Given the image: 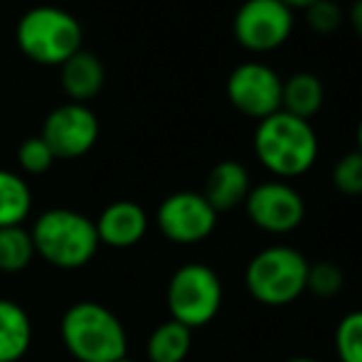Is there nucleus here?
<instances>
[{
  "instance_id": "nucleus-1",
  "label": "nucleus",
  "mask_w": 362,
  "mask_h": 362,
  "mask_svg": "<svg viewBox=\"0 0 362 362\" xmlns=\"http://www.w3.org/2000/svg\"><path fill=\"white\" fill-rule=\"evenodd\" d=\"M59 338L76 362H119L129 353L121 318L96 300H76L64 310Z\"/></svg>"
},
{
  "instance_id": "nucleus-2",
  "label": "nucleus",
  "mask_w": 362,
  "mask_h": 362,
  "mask_svg": "<svg viewBox=\"0 0 362 362\" xmlns=\"http://www.w3.org/2000/svg\"><path fill=\"white\" fill-rule=\"evenodd\" d=\"M254 153L276 180H291L315 165L318 136L310 121L276 111L259 121L254 131Z\"/></svg>"
},
{
  "instance_id": "nucleus-3",
  "label": "nucleus",
  "mask_w": 362,
  "mask_h": 362,
  "mask_svg": "<svg viewBox=\"0 0 362 362\" xmlns=\"http://www.w3.org/2000/svg\"><path fill=\"white\" fill-rule=\"evenodd\" d=\"M30 237L35 244V254L62 272L86 267L101 247L94 219L67 207H52L42 212L35 219Z\"/></svg>"
},
{
  "instance_id": "nucleus-4",
  "label": "nucleus",
  "mask_w": 362,
  "mask_h": 362,
  "mask_svg": "<svg viewBox=\"0 0 362 362\" xmlns=\"http://www.w3.org/2000/svg\"><path fill=\"white\" fill-rule=\"evenodd\" d=\"M15 42L28 59L45 67H62L81 49L84 30L72 13L54 5H37L18 20Z\"/></svg>"
},
{
  "instance_id": "nucleus-5",
  "label": "nucleus",
  "mask_w": 362,
  "mask_h": 362,
  "mask_svg": "<svg viewBox=\"0 0 362 362\" xmlns=\"http://www.w3.org/2000/svg\"><path fill=\"white\" fill-rule=\"evenodd\" d=\"M308 259L293 247L274 244L249 259L244 269V286L257 303L284 308L305 293Z\"/></svg>"
},
{
  "instance_id": "nucleus-6",
  "label": "nucleus",
  "mask_w": 362,
  "mask_h": 362,
  "mask_svg": "<svg viewBox=\"0 0 362 362\" xmlns=\"http://www.w3.org/2000/svg\"><path fill=\"white\" fill-rule=\"evenodd\" d=\"M222 281L217 272L207 264H185L175 269L168 281L165 303L170 320H177L185 328L195 330L212 323L222 308Z\"/></svg>"
},
{
  "instance_id": "nucleus-7",
  "label": "nucleus",
  "mask_w": 362,
  "mask_h": 362,
  "mask_svg": "<svg viewBox=\"0 0 362 362\" xmlns=\"http://www.w3.org/2000/svg\"><path fill=\"white\" fill-rule=\"evenodd\" d=\"M156 224L160 234L173 244L190 247L200 244L215 232L217 212L202 192L180 190L168 195L156 210Z\"/></svg>"
},
{
  "instance_id": "nucleus-8",
  "label": "nucleus",
  "mask_w": 362,
  "mask_h": 362,
  "mask_svg": "<svg viewBox=\"0 0 362 362\" xmlns=\"http://www.w3.org/2000/svg\"><path fill=\"white\" fill-rule=\"evenodd\" d=\"M293 33V10L281 0H244L234 15V37L252 52L281 47Z\"/></svg>"
},
{
  "instance_id": "nucleus-9",
  "label": "nucleus",
  "mask_w": 362,
  "mask_h": 362,
  "mask_svg": "<svg viewBox=\"0 0 362 362\" xmlns=\"http://www.w3.org/2000/svg\"><path fill=\"white\" fill-rule=\"evenodd\" d=\"M40 139L49 146L54 158L74 160L81 158L99 141V119L86 104L67 101L47 114Z\"/></svg>"
},
{
  "instance_id": "nucleus-10",
  "label": "nucleus",
  "mask_w": 362,
  "mask_h": 362,
  "mask_svg": "<svg viewBox=\"0 0 362 362\" xmlns=\"http://www.w3.org/2000/svg\"><path fill=\"white\" fill-rule=\"evenodd\" d=\"M244 210L254 227H259L262 232L288 234L303 222L305 202L300 192L286 180H269L249 190Z\"/></svg>"
},
{
  "instance_id": "nucleus-11",
  "label": "nucleus",
  "mask_w": 362,
  "mask_h": 362,
  "mask_svg": "<svg viewBox=\"0 0 362 362\" xmlns=\"http://www.w3.org/2000/svg\"><path fill=\"white\" fill-rule=\"evenodd\" d=\"M284 79L264 62H242L229 72L227 96L237 111L249 119H267L281 111Z\"/></svg>"
},
{
  "instance_id": "nucleus-12",
  "label": "nucleus",
  "mask_w": 362,
  "mask_h": 362,
  "mask_svg": "<svg viewBox=\"0 0 362 362\" xmlns=\"http://www.w3.org/2000/svg\"><path fill=\"white\" fill-rule=\"evenodd\" d=\"M99 244L111 249H131L146 237L148 215L134 200H116L106 205L94 219Z\"/></svg>"
},
{
  "instance_id": "nucleus-13",
  "label": "nucleus",
  "mask_w": 362,
  "mask_h": 362,
  "mask_svg": "<svg viewBox=\"0 0 362 362\" xmlns=\"http://www.w3.org/2000/svg\"><path fill=\"white\" fill-rule=\"evenodd\" d=\"M249 190H252V177L249 170L239 160H219L210 173H207L205 190L202 197L217 212H229L234 207L244 205Z\"/></svg>"
},
{
  "instance_id": "nucleus-14",
  "label": "nucleus",
  "mask_w": 362,
  "mask_h": 362,
  "mask_svg": "<svg viewBox=\"0 0 362 362\" xmlns=\"http://www.w3.org/2000/svg\"><path fill=\"white\" fill-rule=\"evenodd\" d=\"M104 81H106L104 62L84 47L59 67V84H62L64 94L69 96V101H76V104H86L96 94H101Z\"/></svg>"
},
{
  "instance_id": "nucleus-15",
  "label": "nucleus",
  "mask_w": 362,
  "mask_h": 362,
  "mask_svg": "<svg viewBox=\"0 0 362 362\" xmlns=\"http://www.w3.org/2000/svg\"><path fill=\"white\" fill-rule=\"evenodd\" d=\"M33 345V320L13 298H0V362H20Z\"/></svg>"
},
{
  "instance_id": "nucleus-16",
  "label": "nucleus",
  "mask_w": 362,
  "mask_h": 362,
  "mask_svg": "<svg viewBox=\"0 0 362 362\" xmlns=\"http://www.w3.org/2000/svg\"><path fill=\"white\" fill-rule=\"evenodd\" d=\"M325 99L323 81L313 72H296L284 79L281 86V111L310 121L320 111Z\"/></svg>"
},
{
  "instance_id": "nucleus-17",
  "label": "nucleus",
  "mask_w": 362,
  "mask_h": 362,
  "mask_svg": "<svg viewBox=\"0 0 362 362\" xmlns=\"http://www.w3.org/2000/svg\"><path fill=\"white\" fill-rule=\"evenodd\" d=\"M192 348V330L177 320L160 323L146 343V355L151 362H185Z\"/></svg>"
},
{
  "instance_id": "nucleus-18",
  "label": "nucleus",
  "mask_w": 362,
  "mask_h": 362,
  "mask_svg": "<svg viewBox=\"0 0 362 362\" xmlns=\"http://www.w3.org/2000/svg\"><path fill=\"white\" fill-rule=\"evenodd\" d=\"M33 210V192L23 175L0 168V229L20 227Z\"/></svg>"
},
{
  "instance_id": "nucleus-19",
  "label": "nucleus",
  "mask_w": 362,
  "mask_h": 362,
  "mask_svg": "<svg viewBox=\"0 0 362 362\" xmlns=\"http://www.w3.org/2000/svg\"><path fill=\"white\" fill-rule=\"evenodd\" d=\"M35 244L30 237V229L20 227H3L0 229V272L3 274H20L33 264Z\"/></svg>"
},
{
  "instance_id": "nucleus-20",
  "label": "nucleus",
  "mask_w": 362,
  "mask_h": 362,
  "mask_svg": "<svg viewBox=\"0 0 362 362\" xmlns=\"http://www.w3.org/2000/svg\"><path fill=\"white\" fill-rule=\"evenodd\" d=\"M338 362H362V308L350 310L335 325Z\"/></svg>"
},
{
  "instance_id": "nucleus-21",
  "label": "nucleus",
  "mask_w": 362,
  "mask_h": 362,
  "mask_svg": "<svg viewBox=\"0 0 362 362\" xmlns=\"http://www.w3.org/2000/svg\"><path fill=\"white\" fill-rule=\"evenodd\" d=\"M345 276L343 269L333 262H318L308 267V279H305V291H310L318 298H333L343 291Z\"/></svg>"
},
{
  "instance_id": "nucleus-22",
  "label": "nucleus",
  "mask_w": 362,
  "mask_h": 362,
  "mask_svg": "<svg viewBox=\"0 0 362 362\" xmlns=\"http://www.w3.org/2000/svg\"><path fill=\"white\" fill-rule=\"evenodd\" d=\"M333 185L348 197L362 195V153L350 151L338 158L333 168Z\"/></svg>"
},
{
  "instance_id": "nucleus-23",
  "label": "nucleus",
  "mask_w": 362,
  "mask_h": 362,
  "mask_svg": "<svg viewBox=\"0 0 362 362\" xmlns=\"http://www.w3.org/2000/svg\"><path fill=\"white\" fill-rule=\"evenodd\" d=\"M54 160H57L54 153L49 151V146L40 136L25 139L18 146V165L28 175H42V173H47L54 165Z\"/></svg>"
},
{
  "instance_id": "nucleus-24",
  "label": "nucleus",
  "mask_w": 362,
  "mask_h": 362,
  "mask_svg": "<svg viewBox=\"0 0 362 362\" xmlns=\"http://www.w3.org/2000/svg\"><path fill=\"white\" fill-rule=\"evenodd\" d=\"M343 8L335 0H315L305 8V23L318 35H333L343 25Z\"/></svg>"
},
{
  "instance_id": "nucleus-25",
  "label": "nucleus",
  "mask_w": 362,
  "mask_h": 362,
  "mask_svg": "<svg viewBox=\"0 0 362 362\" xmlns=\"http://www.w3.org/2000/svg\"><path fill=\"white\" fill-rule=\"evenodd\" d=\"M350 25H353V30L362 37V0H355L353 5H350Z\"/></svg>"
},
{
  "instance_id": "nucleus-26",
  "label": "nucleus",
  "mask_w": 362,
  "mask_h": 362,
  "mask_svg": "<svg viewBox=\"0 0 362 362\" xmlns=\"http://www.w3.org/2000/svg\"><path fill=\"white\" fill-rule=\"evenodd\" d=\"M281 3H286L291 10H293V8H303L305 10L310 3H315V0H281Z\"/></svg>"
},
{
  "instance_id": "nucleus-27",
  "label": "nucleus",
  "mask_w": 362,
  "mask_h": 362,
  "mask_svg": "<svg viewBox=\"0 0 362 362\" xmlns=\"http://www.w3.org/2000/svg\"><path fill=\"white\" fill-rule=\"evenodd\" d=\"M355 139H358V148H355V151H360V153H362V116H360V124H358V136H355Z\"/></svg>"
},
{
  "instance_id": "nucleus-28",
  "label": "nucleus",
  "mask_w": 362,
  "mask_h": 362,
  "mask_svg": "<svg viewBox=\"0 0 362 362\" xmlns=\"http://www.w3.org/2000/svg\"><path fill=\"white\" fill-rule=\"evenodd\" d=\"M284 362H320V360H315V358H288Z\"/></svg>"
},
{
  "instance_id": "nucleus-29",
  "label": "nucleus",
  "mask_w": 362,
  "mask_h": 362,
  "mask_svg": "<svg viewBox=\"0 0 362 362\" xmlns=\"http://www.w3.org/2000/svg\"><path fill=\"white\" fill-rule=\"evenodd\" d=\"M119 362H134V360H129V358H124V360H119Z\"/></svg>"
}]
</instances>
